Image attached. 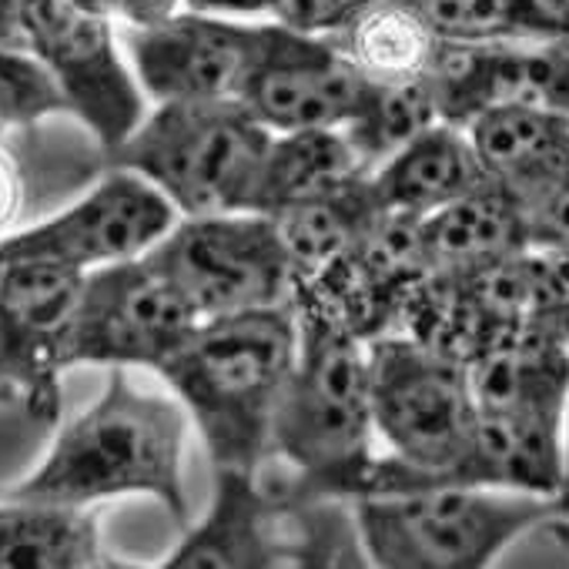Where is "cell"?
Wrapping results in <instances>:
<instances>
[{
  "instance_id": "obj_1",
  "label": "cell",
  "mask_w": 569,
  "mask_h": 569,
  "mask_svg": "<svg viewBox=\"0 0 569 569\" xmlns=\"http://www.w3.org/2000/svg\"><path fill=\"white\" fill-rule=\"evenodd\" d=\"M108 372L94 406L61 426L44 462L11 496L61 506L151 496L184 526L188 492L181 462L191 416L178 396L138 389L128 369Z\"/></svg>"
},
{
  "instance_id": "obj_2",
  "label": "cell",
  "mask_w": 569,
  "mask_h": 569,
  "mask_svg": "<svg viewBox=\"0 0 569 569\" xmlns=\"http://www.w3.org/2000/svg\"><path fill=\"white\" fill-rule=\"evenodd\" d=\"M376 432L369 342L299 316V359L278 402L268 452L292 469L281 499H359L379 459Z\"/></svg>"
},
{
  "instance_id": "obj_3",
  "label": "cell",
  "mask_w": 569,
  "mask_h": 569,
  "mask_svg": "<svg viewBox=\"0 0 569 569\" xmlns=\"http://www.w3.org/2000/svg\"><path fill=\"white\" fill-rule=\"evenodd\" d=\"M299 359L292 306L208 319L161 366V379L201 429L214 469H261L271 422Z\"/></svg>"
},
{
  "instance_id": "obj_4",
  "label": "cell",
  "mask_w": 569,
  "mask_h": 569,
  "mask_svg": "<svg viewBox=\"0 0 569 569\" xmlns=\"http://www.w3.org/2000/svg\"><path fill=\"white\" fill-rule=\"evenodd\" d=\"M369 566L482 569L516 539L562 522L556 496L469 482H412L352 499Z\"/></svg>"
},
{
  "instance_id": "obj_5",
  "label": "cell",
  "mask_w": 569,
  "mask_h": 569,
  "mask_svg": "<svg viewBox=\"0 0 569 569\" xmlns=\"http://www.w3.org/2000/svg\"><path fill=\"white\" fill-rule=\"evenodd\" d=\"M271 131L241 101L158 104L111 151L118 168L144 174L181 218L248 211Z\"/></svg>"
},
{
  "instance_id": "obj_6",
  "label": "cell",
  "mask_w": 569,
  "mask_h": 569,
  "mask_svg": "<svg viewBox=\"0 0 569 569\" xmlns=\"http://www.w3.org/2000/svg\"><path fill=\"white\" fill-rule=\"evenodd\" d=\"M372 409L389 456L376 459L369 492L446 476L466 452L476 429V396L469 369L402 332L369 342Z\"/></svg>"
},
{
  "instance_id": "obj_7",
  "label": "cell",
  "mask_w": 569,
  "mask_h": 569,
  "mask_svg": "<svg viewBox=\"0 0 569 569\" xmlns=\"http://www.w3.org/2000/svg\"><path fill=\"white\" fill-rule=\"evenodd\" d=\"M201 322L289 306L292 261L274 218L258 211L194 214L144 254Z\"/></svg>"
},
{
  "instance_id": "obj_8",
  "label": "cell",
  "mask_w": 569,
  "mask_h": 569,
  "mask_svg": "<svg viewBox=\"0 0 569 569\" xmlns=\"http://www.w3.org/2000/svg\"><path fill=\"white\" fill-rule=\"evenodd\" d=\"M198 326V312L148 258L108 264L84 274L71 366L161 372Z\"/></svg>"
},
{
  "instance_id": "obj_9",
  "label": "cell",
  "mask_w": 569,
  "mask_h": 569,
  "mask_svg": "<svg viewBox=\"0 0 569 569\" xmlns=\"http://www.w3.org/2000/svg\"><path fill=\"white\" fill-rule=\"evenodd\" d=\"M31 51L61 81L71 114L111 154L148 118V94L118 51L114 21L84 14L71 0H21Z\"/></svg>"
},
{
  "instance_id": "obj_10",
  "label": "cell",
  "mask_w": 569,
  "mask_h": 569,
  "mask_svg": "<svg viewBox=\"0 0 569 569\" xmlns=\"http://www.w3.org/2000/svg\"><path fill=\"white\" fill-rule=\"evenodd\" d=\"M81 296L84 271L38 258L4 261V274H0V372L11 382L18 402H24L38 419L58 416L61 376L71 369Z\"/></svg>"
},
{
  "instance_id": "obj_11",
  "label": "cell",
  "mask_w": 569,
  "mask_h": 569,
  "mask_svg": "<svg viewBox=\"0 0 569 569\" xmlns=\"http://www.w3.org/2000/svg\"><path fill=\"white\" fill-rule=\"evenodd\" d=\"M178 208L138 171L111 168L81 201L61 214L0 241V258H38L74 271L144 258L174 224Z\"/></svg>"
},
{
  "instance_id": "obj_12",
  "label": "cell",
  "mask_w": 569,
  "mask_h": 569,
  "mask_svg": "<svg viewBox=\"0 0 569 569\" xmlns=\"http://www.w3.org/2000/svg\"><path fill=\"white\" fill-rule=\"evenodd\" d=\"M264 38L268 24L181 11L158 28L124 31V48L141 91L154 104L241 101Z\"/></svg>"
},
{
  "instance_id": "obj_13",
  "label": "cell",
  "mask_w": 569,
  "mask_h": 569,
  "mask_svg": "<svg viewBox=\"0 0 569 569\" xmlns=\"http://www.w3.org/2000/svg\"><path fill=\"white\" fill-rule=\"evenodd\" d=\"M372 88L326 34L271 21L241 104L271 134L329 131L352 124Z\"/></svg>"
},
{
  "instance_id": "obj_14",
  "label": "cell",
  "mask_w": 569,
  "mask_h": 569,
  "mask_svg": "<svg viewBox=\"0 0 569 569\" xmlns=\"http://www.w3.org/2000/svg\"><path fill=\"white\" fill-rule=\"evenodd\" d=\"M281 492L261 486L258 469H218L211 512L184 532L178 549L164 559L168 569H261L292 559L284 539Z\"/></svg>"
},
{
  "instance_id": "obj_15",
  "label": "cell",
  "mask_w": 569,
  "mask_h": 569,
  "mask_svg": "<svg viewBox=\"0 0 569 569\" xmlns=\"http://www.w3.org/2000/svg\"><path fill=\"white\" fill-rule=\"evenodd\" d=\"M429 482H469L532 496H559L562 412L479 409L462 459L446 476Z\"/></svg>"
},
{
  "instance_id": "obj_16",
  "label": "cell",
  "mask_w": 569,
  "mask_h": 569,
  "mask_svg": "<svg viewBox=\"0 0 569 569\" xmlns=\"http://www.w3.org/2000/svg\"><path fill=\"white\" fill-rule=\"evenodd\" d=\"M476 409L566 412L569 402V336L556 326L519 322L496 332L469 359Z\"/></svg>"
},
{
  "instance_id": "obj_17",
  "label": "cell",
  "mask_w": 569,
  "mask_h": 569,
  "mask_svg": "<svg viewBox=\"0 0 569 569\" xmlns=\"http://www.w3.org/2000/svg\"><path fill=\"white\" fill-rule=\"evenodd\" d=\"M479 151L466 128L439 121L369 171L372 198L382 211L429 218L456 198L489 184Z\"/></svg>"
},
{
  "instance_id": "obj_18",
  "label": "cell",
  "mask_w": 569,
  "mask_h": 569,
  "mask_svg": "<svg viewBox=\"0 0 569 569\" xmlns=\"http://www.w3.org/2000/svg\"><path fill=\"white\" fill-rule=\"evenodd\" d=\"M326 38L376 88L426 78L442 44L412 0H349Z\"/></svg>"
},
{
  "instance_id": "obj_19",
  "label": "cell",
  "mask_w": 569,
  "mask_h": 569,
  "mask_svg": "<svg viewBox=\"0 0 569 569\" xmlns=\"http://www.w3.org/2000/svg\"><path fill=\"white\" fill-rule=\"evenodd\" d=\"M369 178V164L342 128L271 134L248 211L281 214L289 208L339 194Z\"/></svg>"
},
{
  "instance_id": "obj_20",
  "label": "cell",
  "mask_w": 569,
  "mask_h": 569,
  "mask_svg": "<svg viewBox=\"0 0 569 569\" xmlns=\"http://www.w3.org/2000/svg\"><path fill=\"white\" fill-rule=\"evenodd\" d=\"M486 174L522 198L569 168V118L526 104L482 111L466 124Z\"/></svg>"
},
{
  "instance_id": "obj_21",
  "label": "cell",
  "mask_w": 569,
  "mask_h": 569,
  "mask_svg": "<svg viewBox=\"0 0 569 569\" xmlns=\"http://www.w3.org/2000/svg\"><path fill=\"white\" fill-rule=\"evenodd\" d=\"M422 238L439 271H482L529 248L519 201L496 181L422 218Z\"/></svg>"
},
{
  "instance_id": "obj_22",
  "label": "cell",
  "mask_w": 569,
  "mask_h": 569,
  "mask_svg": "<svg viewBox=\"0 0 569 569\" xmlns=\"http://www.w3.org/2000/svg\"><path fill=\"white\" fill-rule=\"evenodd\" d=\"M118 566L88 506L8 499L0 502V569H101Z\"/></svg>"
},
{
  "instance_id": "obj_23",
  "label": "cell",
  "mask_w": 569,
  "mask_h": 569,
  "mask_svg": "<svg viewBox=\"0 0 569 569\" xmlns=\"http://www.w3.org/2000/svg\"><path fill=\"white\" fill-rule=\"evenodd\" d=\"M379 211L382 208L372 198L369 178H362L339 194L274 214V228L292 261V284L346 258Z\"/></svg>"
},
{
  "instance_id": "obj_24",
  "label": "cell",
  "mask_w": 569,
  "mask_h": 569,
  "mask_svg": "<svg viewBox=\"0 0 569 569\" xmlns=\"http://www.w3.org/2000/svg\"><path fill=\"white\" fill-rule=\"evenodd\" d=\"M439 121L442 114H439L436 91L426 74L409 84L372 88L359 118L346 124L342 131L349 134V141L369 164V171H376L382 161H389L396 151H402L409 141H416L422 131H429Z\"/></svg>"
},
{
  "instance_id": "obj_25",
  "label": "cell",
  "mask_w": 569,
  "mask_h": 569,
  "mask_svg": "<svg viewBox=\"0 0 569 569\" xmlns=\"http://www.w3.org/2000/svg\"><path fill=\"white\" fill-rule=\"evenodd\" d=\"M71 111L54 71L28 48H0V128H28Z\"/></svg>"
},
{
  "instance_id": "obj_26",
  "label": "cell",
  "mask_w": 569,
  "mask_h": 569,
  "mask_svg": "<svg viewBox=\"0 0 569 569\" xmlns=\"http://www.w3.org/2000/svg\"><path fill=\"white\" fill-rule=\"evenodd\" d=\"M439 41L482 44L522 38L512 0H412Z\"/></svg>"
},
{
  "instance_id": "obj_27",
  "label": "cell",
  "mask_w": 569,
  "mask_h": 569,
  "mask_svg": "<svg viewBox=\"0 0 569 569\" xmlns=\"http://www.w3.org/2000/svg\"><path fill=\"white\" fill-rule=\"evenodd\" d=\"M516 201L526 218L529 244L569 254V168Z\"/></svg>"
},
{
  "instance_id": "obj_28",
  "label": "cell",
  "mask_w": 569,
  "mask_h": 569,
  "mask_svg": "<svg viewBox=\"0 0 569 569\" xmlns=\"http://www.w3.org/2000/svg\"><path fill=\"white\" fill-rule=\"evenodd\" d=\"M346 8H349V0H274L271 21L289 24L296 31L326 34L342 18Z\"/></svg>"
},
{
  "instance_id": "obj_29",
  "label": "cell",
  "mask_w": 569,
  "mask_h": 569,
  "mask_svg": "<svg viewBox=\"0 0 569 569\" xmlns=\"http://www.w3.org/2000/svg\"><path fill=\"white\" fill-rule=\"evenodd\" d=\"M522 38H566L569 41V0H512Z\"/></svg>"
},
{
  "instance_id": "obj_30",
  "label": "cell",
  "mask_w": 569,
  "mask_h": 569,
  "mask_svg": "<svg viewBox=\"0 0 569 569\" xmlns=\"http://www.w3.org/2000/svg\"><path fill=\"white\" fill-rule=\"evenodd\" d=\"M188 11V0H114V21L128 31H148Z\"/></svg>"
},
{
  "instance_id": "obj_31",
  "label": "cell",
  "mask_w": 569,
  "mask_h": 569,
  "mask_svg": "<svg viewBox=\"0 0 569 569\" xmlns=\"http://www.w3.org/2000/svg\"><path fill=\"white\" fill-rule=\"evenodd\" d=\"M21 211H24V174L18 158L8 148H0V241L11 234Z\"/></svg>"
},
{
  "instance_id": "obj_32",
  "label": "cell",
  "mask_w": 569,
  "mask_h": 569,
  "mask_svg": "<svg viewBox=\"0 0 569 569\" xmlns=\"http://www.w3.org/2000/svg\"><path fill=\"white\" fill-rule=\"evenodd\" d=\"M271 4L274 0H188V11L218 14V18H258V14L271 18Z\"/></svg>"
},
{
  "instance_id": "obj_33",
  "label": "cell",
  "mask_w": 569,
  "mask_h": 569,
  "mask_svg": "<svg viewBox=\"0 0 569 569\" xmlns=\"http://www.w3.org/2000/svg\"><path fill=\"white\" fill-rule=\"evenodd\" d=\"M0 48H28L31 51L21 0H0Z\"/></svg>"
},
{
  "instance_id": "obj_34",
  "label": "cell",
  "mask_w": 569,
  "mask_h": 569,
  "mask_svg": "<svg viewBox=\"0 0 569 569\" xmlns=\"http://www.w3.org/2000/svg\"><path fill=\"white\" fill-rule=\"evenodd\" d=\"M559 506H562V522H569V402L562 412V486H559Z\"/></svg>"
},
{
  "instance_id": "obj_35",
  "label": "cell",
  "mask_w": 569,
  "mask_h": 569,
  "mask_svg": "<svg viewBox=\"0 0 569 569\" xmlns=\"http://www.w3.org/2000/svg\"><path fill=\"white\" fill-rule=\"evenodd\" d=\"M74 8H81L84 14H94V18H104V21H114V0H71Z\"/></svg>"
},
{
  "instance_id": "obj_36",
  "label": "cell",
  "mask_w": 569,
  "mask_h": 569,
  "mask_svg": "<svg viewBox=\"0 0 569 569\" xmlns=\"http://www.w3.org/2000/svg\"><path fill=\"white\" fill-rule=\"evenodd\" d=\"M0 402H18V396H14L11 382L4 379V372H0Z\"/></svg>"
},
{
  "instance_id": "obj_37",
  "label": "cell",
  "mask_w": 569,
  "mask_h": 569,
  "mask_svg": "<svg viewBox=\"0 0 569 569\" xmlns=\"http://www.w3.org/2000/svg\"><path fill=\"white\" fill-rule=\"evenodd\" d=\"M0 274H4V261H0Z\"/></svg>"
}]
</instances>
